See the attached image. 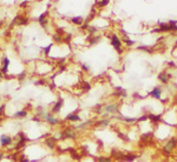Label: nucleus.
Segmentation results:
<instances>
[{"mask_svg": "<svg viewBox=\"0 0 177 162\" xmlns=\"http://www.w3.org/2000/svg\"><path fill=\"white\" fill-rule=\"evenodd\" d=\"M152 33H164V32H177V20H169L168 22H160L157 28L151 31Z\"/></svg>", "mask_w": 177, "mask_h": 162, "instance_id": "1", "label": "nucleus"}, {"mask_svg": "<svg viewBox=\"0 0 177 162\" xmlns=\"http://www.w3.org/2000/svg\"><path fill=\"white\" fill-rule=\"evenodd\" d=\"M109 115H111V116L121 115V105L119 104H108V105H104L102 118L103 119H108L106 116H109Z\"/></svg>", "mask_w": 177, "mask_h": 162, "instance_id": "2", "label": "nucleus"}, {"mask_svg": "<svg viewBox=\"0 0 177 162\" xmlns=\"http://www.w3.org/2000/svg\"><path fill=\"white\" fill-rule=\"evenodd\" d=\"M177 148V137L176 136H172L170 139L166 140V142L163 145V152L165 154H171L172 152H175Z\"/></svg>", "mask_w": 177, "mask_h": 162, "instance_id": "3", "label": "nucleus"}, {"mask_svg": "<svg viewBox=\"0 0 177 162\" xmlns=\"http://www.w3.org/2000/svg\"><path fill=\"white\" fill-rule=\"evenodd\" d=\"M136 159H138V155L132 154V153H123L119 152V154L116 156V161L118 162H134Z\"/></svg>", "mask_w": 177, "mask_h": 162, "instance_id": "4", "label": "nucleus"}, {"mask_svg": "<svg viewBox=\"0 0 177 162\" xmlns=\"http://www.w3.org/2000/svg\"><path fill=\"white\" fill-rule=\"evenodd\" d=\"M110 40H111V46L117 51V53L122 54L123 53V48H122V39L116 34V33H112L109 37Z\"/></svg>", "mask_w": 177, "mask_h": 162, "instance_id": "5", "label": "nucleus"}, {"mask_svg": "<svg viewBox=\"0 0 177 162\" xmlns=\"http://www.w3.org/2000/svg\"><path fill=\"white\" fill-rule=\"evenodd\" d=\"M66 139H70V140H76L77 139V133H76L74 128H65V129L62 130L60 136H59V140L60 141H64Z\"/></svg>", "mask_w": 177, "mask_h": 162, "instance_id": "6", "label": "nucleus"}, {"mask_svg": "<svg viewBox=\"0 0 177 162\" xmlns=\"http://www.w3.org/2000/svg\"><path fill=\"white\" fill-rule=\"evenodd\" d=\"M64 99L63 98H59L57 101L55 102V105L52 106L51 108V113L55 115V114H58V113H60V110H62V108L64 107Z\"/></svg>", "mask_w": 177, "mask_h": 162, "instance_id": "7", "label": "nucleus"}, {"mask_svg": "<svg viewBox=\"0 0 177 162\" xmlns=\"http://www.w3.org/2000/svg\"><path fill=\"white\" fill-rule=\"evenodd\" d=\"M43 119L46 122H49L50 124H52V126H57V124L60 123V120H59L58 118H55L53 114H52L51 112H50V113H45V115L43 116Z\"/></svg>", "mask_w": 177, "mask_h": 162, "instance_id": "8", "label": "nucleus"}, {"mask_svg": "<svg viewBox=\"0 0 177 162\" xmlns=\"http://www.w3.org/2000/svg\"><path fill=\"white\" fill-rule=\"evenodd\" d=\"M78 113H79V109H76L74 112H71L70 114L66 115V118H65V121H68V122H79L82 119H81V116L78 115Z\"/></svg>", "mask_w": 177, "mask_h": 162, "instance_id": "9", "label": "nucleus"}, {"mask_svg": "<svg viewBox=\"0 0 177 162\" xmlns=\"http://www.w3.org/2000/svg\"><path fill=\"white\" fill-rule=\"evenodd\" d=\"M12 142H13L12 136H10V135L7 134H2L0 136V145H1V147H8V146L12 145Z\"/></svg>", "mask_w": 177, "mask_h": 162, "instance_id": "10", "label": "nucleus"}, {"mask_svg": "<svg viewBox=\"0 0 177 162\" xmlns=\"http://www.w3.org/2000/svg\"><path fill=\"white\" fill-rule=\"evenodd\" d=\"M172 78V74L171 73H168V72H161L158 74V80L161 81L164 85H168L169 83V80Z\"/></svg>", "mask_w": 177, "mask_h": 162, "instance_id": "11", "label": "nucleus"}, {"mask_svg": "<svg viewBox=\"0 0 177 162\" xmlns=\"http://www.w3.org/2000/svg\"><path fill=\"white\" fill-rule=\"evenodd\" d=\"M57 141H58V139L55 137V136L46 137V139H45V146L49 149H55V145H57Z\"/></svg>", "mask_w": 177, "mask_h": 162, "instance_id": "12", "label": "nucleus"}, {"mask_svg": "<svg viewBox=\"0 0 177 162\" xmlns=\"http://www.w3.org/2000/svg\"><path fill=\"white\" fill-rule=\"evenodd\" d=\"M149 95L151 98L156 99V100H161L162 99V88L161 87H155L152 91L149 92Z\"/></svg>", "mask_w": 177, "mask_h": 162, "instance_id": "13", "label": "nucleus"}, {"mask_svg": "<svg viewBox=\"0 0 177 162\" xmlns=\"http://www.w3.org/2000/svg\"><path fill=\"white\" fill-rule=\"evenodd\" d=\"M110 123H111V120L110 119H99L95 122V127L97 128H105V127H109Z\"/></svg>", "mask_w": 177, "mask_h": 162, "instance_id": "14", "label": "nucleus"}, {"mask_svg": "<svg viewBox=\"0 0 177 162\" xmlns=\"http://www.w3.org/2000/svg\"><path fill=\"white\" fill-rule=\"evenodd\" d=\"M148 119H149V121L151 122V123H153V124H158L160 122H162V115L150 113V114H148Z\"/></svg>", "mask_w": 177, "mask_h": 162, "instance_id": "15", "label": "nucleus"}, {"mask_svg": "<svg viewBox=\"0 0 177 162\" xmlns=\"http://www.w3.org/2000/svg\"><path fill=\"white\" fill-rule=\"evenodd\" d=\"M71 22H72V24H74V25L82 26L83 24L85 22V18H83L82 15H77V16H73V18H71Z\"/></svg>", "mask_w": 177, "mask_h": 162, "instance_id": "16", "label": "nucleus"}, {"mask_svg": "<svg viewBox=\"0 0 177 162\" xmlns=\"http://www.w3.org/2000/svg\"><path fill=\"white\" fill-rule=\"evenodd\" d=\"M95 122H96L95 120H87V121H84V122H82V123H79L78 126H76L74 129H84V128H87V127L95 124Z\"/></svg>", "mask_w": 177, "mask_h": 162, "instance_id": "17", "label": "nucleus"}, {"mask_svg": "<svg viewBox=\"0 0 177 162\" xmlns=\"http://www.w3.org/2000/svg\"><path fill=\"white\" fill-rule=\"evenodd\" d=\"M47 14H49V12L46 11V12L41 13L40 16L38 18V22H39L43 27H46V25H47Z\"/></svg>", "mask_w": 177, "mask_h": 162, "instance_id": "18", "label": "nucleus"}, {"mask_svg": "<svg viewBox=\"0 0 177 162\" xmlns=\"http://www.w3.org/2000/svg\"><path fill=\"white\" fill-rule=\"evenodd\" d=\"M115 96H122V98H125V96H128V93H126V91L122 88L121 86H118V87H116V91H115V93H113Z\"/></svg>", "mask_w": 177, "mask_h": 162, "instance_id": "19", "label": "nucleus"}, {"mask_svg": "<svg viewBox=\"0 0 177 162\" xmlns=\"http://www.w3.org/2000/svg\"><path fill=\"white\" fill-rule=\"evenodd\" d=\"M28 115V112L26 109H23V110H19V112H17V113H14V118H18V119H24V118H26Z\"/></svg>", "mask_w": 177, "mask_h": 162, "instance_id": "20", "label": "nucleus"}, {"mask_svg": "<svg viewBox=\"0 0 177 162\" xmlns=\"http://www.w3.org/2000/svg\"><path fill=\"white\" fill-rule=\"evenodd\" d=\"M100 40H102V37L100 35H90L89 44H90V46H95L96 44H98Z\"/></svg>", "mask_w": 177, "mask_h": 162, "instance_id": "21", "label": "nucleus"}, {"mask_svg": "<svg viewBox=\"0 0 177 162\" xmlns=\"http://www.w3.org/2000/svg\"><path fill=\"white\" fill-rule=\"evenodd\" d=\"M8 66H10V59H8V58H4V60H2V69H1V72H2L4 74L7 73Z\"/></svg>", "mask_w": 177, "mask_h": 162, "instance_id": "22", "label": "nucleus"}, {"mask_svg": "<svg viewBox=\"0 0 177 162\" xmlns=\"http://www.w3.org/2000/svg\"><path fill=\"white\" fill-rule=\"evenodd\" d=\"M97 162H113V159L108 155H100L97 158Z\"/></svg>", "mask_w": 177, "mask_h": 162, "instance_id": "23", "label": "nucleus"}, {"mask_svg": "<svg viewBox=\"0 0 177 162\" xmlns=\"http://www.w3.org/2000/svg\"><path fill=\"white\" fill-rule=\"evenodd\" d=\"M123 122H125V123H128V124H134V123H137V118L123 116Z\"/></svg>", "mask_w": 177, "mask_h": 162, "instance_id": "24", "label": "nucleus"}, {"mask_svg": "<svg viewBox=\"0 0 177 162\" xmlns=\"http://www.w3.org/2000/svg\"><path fill=\"white\" fill-rule=\"evenodd\" d=\"M122 42H124L128 47H131V46H134L135 45V41L131 40V39H129L128 38V35H125V37H123L122 38Z\"/></svg>", "mask_w": 177, "mask_h": 162, "instance_id": "25", "label": "nucleus"}, {"mask_svg": "<svg viewBox=\"0 0 177 162\" xmlns=\"http://www.w3.org/2000/svg\"><path fill=\"white\" fill-rule=\"evenodd\" d=\"M103 107H104V105H102V104H98V105H96L95 107H93V112H95V114H103Z\"/></svg>", "mask_w": 177, "mask_h": 162, "instance_id": "26", "label": "nucleus"}, {"mask_svg": "<svg viewBox=\"0 0 177 162\" xmlns=\"http://www.w3.org/2000/svg\"><path fill=\"white\" fill-rule=\"evenodd\" d=\"M97 31H98V28H97L96 26L89 25V27H87V32H89L90 35H95L96 33H97Z\"/></svg>", "mask_w": 177, "mask_h": 162, "instance_id": "27", "label": "nucleus"}, {"mask_svg": "<svg viewBox=\"0 0 177 162\" xmlns=\"http://www.w3.org/2000/svg\"><path fill=\"white\" fill-rule=\"evenodd\" d=\"M82 88H83V91H85V92H89V91L91 89V85H90L87 81H83V82H82Z\"/></svg>", "mask_w": 177, "mask_h": 162, "instance_id": "28", "label": "nucleus"}, {"mask_svg": "<svg viewBox=\"0 0 177 162\" xmlns=\"http://www.w3.org/2000/svg\"><path fill=\"white\" fill-rule=\"evenodd\" d=\"M149 119H148V114H143V115H141L139 118H137V123H141V122H145L148 121Z\"/></svg>", "mask_w": 177, "mask_h": 162, "instance_id": "29", "label": "nucleus"}, {"mask_svg": "<svg viewBox=\"0 0 177 162\" xmlns=\"http://www.w3.org/2000/svg\"><path fill=\"white\" fill-rule=\"evenodd\" d=\"M137 50H141V51H144V52H147V53H152V51L150 50L148 46H137Z\"/></svg>", "mask_w": 177, "mask_h": 162, "instance_id": "30", "label": "nucleus"}, {"mask_svg": "<svg viewBox=\"0 0 177 162\" xmlns=\"http://www.w3.org/2000/svg\"><path fill=\"white\" fill-rule=\"evenodd\" d=\"M110 4V1H95V5H98L99 7H105Z\"/></svg>", "mask_w": 177, "mask_h": 162, "instance_id": "31", "label": "nucleus"}, {"mask_svg": "<svg viewBox=\"0 0 177 162\" xmlns=\"http://www.w3.org/2000/svg\"><path fill=\"white\" fill-rule=\"evenodd\" d=\"M71 158H72L73 160H81V159H82V156H81L79 154H77V152L71 153Z\"/></svg>", "mask_w": 177, "mask_h": 162, "instance_id": "32", "label": "nucleus"}, {"mask_svg": "<svg viewBox=\"0 0 177 162\" xmlns=\"http://www.w3.org/2000/svg\"><path fill=\"white\" fill-rule=\"evenodd\" d=\"M52 46H53V45L51 44V45H49V46H46L45 48H43V50H44V53H45V55H49V54H50V51H51V48H52Z\"/></svg>", "mask_w": 177, "mask_h": 162, "instance_id": "33", "label": "nucleus"}, {"mask_svg": "<svg viewBox=\"0 0 177 162\" xmlns=\"http://www.w3.org/2000/svg\"><path fill=\"white\" fill-rule=\"evenodd\" d=\"M53 39H55L57 42H62V41H64V38H62L59 34H55V35H53Z\"/></svg>", "mask_w": 177, "mask_h": 162, "instance_id": "34", "label": "nucleus"}, {"mask_svg": "<svg viewBox=\"0 0 177 162\" xmlns=\"http://www.w3.org/2000/svg\"><path fill=\"white\" fill-rule=\"evenodd\" d=\"M82 69H83V72H89L90 70V66L87 65V64H82Z\"/></svg>", "mask_w": 177, "mask_h": 162, "instance_id": "35", "label": "nucleus"}, {"mask_svg": "<svg viewBox=\"0 0 177 162\" xmlns=\"http://www.w3.org/2000/svg\"><path fill=\"white\" fill-rule=\"evenodd\" d=\"M5 108H6V105H1V106H0V118H1V115L5 113Z\"/></svg>", "mask_w": 177, "mask_h": 162, "instance_id": "36", "label": "nucleus"}, {"mask_svg": "<svg viewBox=\"0 0 177 162\" xmlns=\"http://www.w3.org/2000/svg\"><path fill=\"white\" fill-rule=\"evenodd\" d=\"M32 121H34V122H40V118L36 115V116H33V118H32Z\"/></svg>", "mask_w": 177, "mask_h": 162, "instance_id": "37", "label": "nucleus"}, {"mask_svg": "<svg viewBox=\"0 0 177 162\" xmlns=\"http://www.w3.org/2000/svg\"><path fill=\"white\" fill-rule=\"evenodd\" d=\"M87 27H89V24L84 22V24L82 25V27H81V28H82V29H84V31H87Z\"/></svg>", "mask_w": 177, "mask_h": 162, "instance_id": "38", "label": "nucleus"}, {"mask_svg": "<svg viewBox=\"0 0 177 162\" xmlns=\"http://www.w3.org/2000/svg\"><path fill=\"white\" fill-rule=\"evenodd\" d=\"M168 66L169 67H175V62L174 61H168Z\"/></svg>", "mask_w": 177, "mask_h": 162, "instance_id": "39", "label": "nucleus"}, {"mask_svg": "<svg viewBox=\"0 0 177 162\" xmlns=\"http://www.w3.org/2000/svg\"><path fill=\"white\" fill-rule=\"evenodd\" d=\"M25 76H26V73H21V74L19 75V80L21 81L23 79H24V78H25Z\"/></svg>", "mask_w": 177, "mask_h": 162, "instance_id": "40", "label": "nucleus"}, {"mask_svg": "<svg viewBox=\"0 0 177 162\" xmlns=\"http://www.w3.org/2000/svg\"><path fill=\"white\" fill-rule=\"evenodd\" d=\"M28 2L27 1H23V2H20V7H25V6H27Z\"/></svg>", "mask_w": 177, "mask_h": 162, "instance_id": "41", "label": "nucleus"}, {"mask_svg": "<svg viewBox=\"0 0 177 162\" xmlns=\"http://www.w3.org/2000/svg\"><path fill=\"white\" fill-rule=\"evenodd\" d=\"M36 85H45V80H39V81H36Z\"/></svg>", "mask_w": 177, "mask_h": 162, "instance_id": "42", "label": "nucleus"}, {"mask_svg": "<svg viewBox=\"0 0 177 162\" xmlns=\"http://www.w3.org/2000/svg\"><path fill=\"white\" fill-rule=\"evenodd\" d=\"M2 159H4V154H2V153H0V162H1Z\"/></svg>", "mask_w": 177, "mask_h": 162, "instance_id": "43", "label": "nucleus"}, {"mask_svg": "<svg viewBox=\"0 0 177 162\" xmlns=\"http://www.w3.org/2000/svg\"><path fill=\"white\" fill-rule=\"evenodd\" d=\"M2 76H4V73H2L1 70H0V78H2Z\"/></svg>", "mask_w": 177, "mask_h": 162, "instance_id": "44", "label": "nucleus"}, {"mask_svg": "<svg viewBox=\"0 0 177 162\" xmlns=\"http://www.w3.org/2000/svg\"><path fill=\"white\" fill-rule=\"evenodd\" d=\"M2 26V21H0V27Z\"/></svg>", "mask_w": 177, "mask_h": 162, "instance_id": "45", "label": "nucleus"}, {"mask_svg": "<svg viewBox=\"0 0 177 162\" xmlns=\"http://www.w3.org/2000/svg\"><path fill=\"white\" fill-rule=\"evenodd\" d=\"M1 122H2V118H0V123H1Z\"/></svg>", "mask_w": 177, "mask_h": 162, "instance_id": "46", "label": "nucleus"}, {"mask_svg": "<svg viewBox=\"0 0 177 162\" xmlns=\"http://www.w3.org/2000/svg\"><path fill=\"white\" fill-rule=\"evenodd\" d=\"M176 46H177V41H176Z\"/></svg>", "mask_w": 177, "mask_h": 162, "instance_id": "47", "label": "nucleus"}]
</instances>
